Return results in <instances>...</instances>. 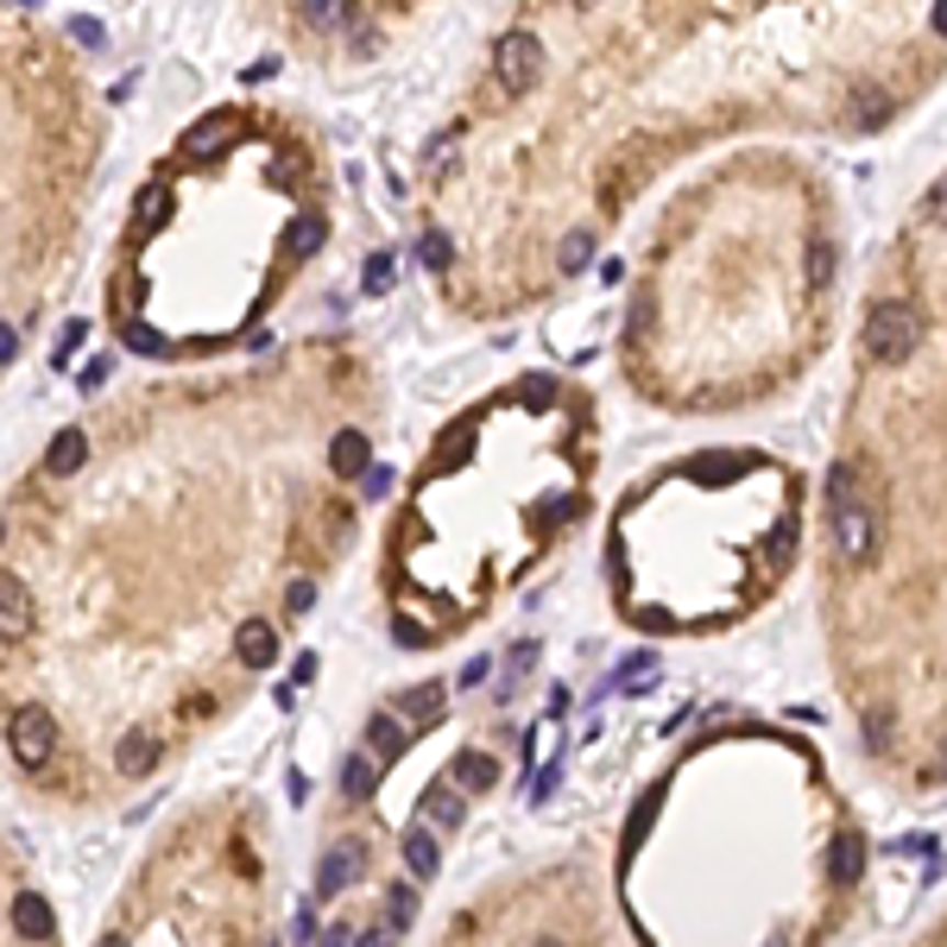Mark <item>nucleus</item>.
Returning <instances> with one entry per match:
<instances>
[{"mask_svg":"<svg viewBox=\"0 0 947 947\" xmlns=\"http://www.w3.org/2000/svg\"><path fill=\"white\" fill-rule=\"evenodd\" d=\"M834 266H841L834 240H827V234H815V240H809V291H827V284H834Z\"/></svg>","mask_w":947,"mask_h":947,"instance_id":"nucleus-21","label":"nucleus"},{"mask_svg":"<svg viewBox=\"0 0 947 947\" xmlns=\"http://www.w3.org/2000/svg\"><path fill=\"white\" fill-rule=\"evenodd\" d=\"M834 512V543H841L846 563H871V550H878V518L859 506V499H841V506H827Z\"/></svg>","mask_w":947,"mask_h":947,"instance_id":"nucleus-4","label":"nucleus"},{"mask_svg":"<svg viewBox=\"0 0 947 947\" xmlns=\"http://www.w3.org/2000/svg\"><path fill=\"white\" fill-rule=\"evenodd\" d=\"M928 20H935V32L947 38V0H935V13H928Z\"/></svg>","mask_w":947,"mask_h":947,"instance_id":"nucleus-41","label":"nucleus"},{"mask_svg":"<svg viewBox=\"0 0 947 947\" xmlns=\"http://www.w3.org/2000/svg\"><path fill=\"white\" fill-rule=\"evenodd\" d=\"M360 871H367V846H360V841H335L329 853H323V866H316V897H341Z\"/></svg>","mask_w":947,"mask_h":947,"instance_id":"nucleus-5","label":"nucleus"},{"mask_svg":"<svg viewBox=\"0 0 947 947\" xmlns=\"http://www.w3.org/2000/svg\"><path fill=\"white\" fill-rule=\"evenodd\" d=\"M405 866L417 871V878H436V871H442V846H436L430 827H410L405 834Z\"/></svg>","mask_w":947,"mask_h":947,"instance_id":"nucleus-14","label":"nucleus"},{"mask_svg":"<svg viewBox=\"0 0 947 947\" xmlns=\"http://www.w3.org/2000/svg\"><path fill=\"white\" fill-rule=\"evenodd\" d=\"M745 461H733V455H701V461H689V481H726V474H740Z\"/></svg>","mask_w":947,"mask_h":947,"instance_id":"nucleus-28","label":"nucleus"},{"mask_svg":"<svg viewBox=\"0 0 947 947\" xmlns=\"http://www.w3.org/2000/svg\"><path fill=\"white\" fill-rule=\"evenodd\" d=\"M82 461H89V436H82V430H57L52 449H45V474H77Z\"/></svg>","mask_w":947,"mask_h":947,"instance_id":"nucleus-12","label":"nucleus"},{"mask_svg":"<svg viewBox=\"0 0 947 947\" xmlns=\"http://www.w3.org/2000/svg\"><path fill=\"white\" fill-rule=\"evenodd\" d=\"M639 625H644V632H669L676 619H669V613H657V607H651V613H639Z\"/></svg>","mask_w":947,"mask_h":947,"instance_id":"nucleus-39","label":"nucleus"},{"mask_svg":"<svg viewBox=\"0 0 947 947\" xmlns=\"http://www.w3.org/2000/svg\"><path fill=\"white\" fill-rule=\"evenodd\" d=\"M323 234H329V228H323V215H297V222L284 228V259H309L316 247H323Z\"/></svg>","mask_w":947,"mask_h":947,"instance_id":"nucleus-18","label":"nucleus"},{"mask_svg":"<svg viewBox=\"0 0 947 947\" xmlns=\"http://www.w3.org/2000/svg\"><path fill=\"white\" fill-rule=\"evenodd\" d=\"M234 133H240V121H234V114H208V121H196V127L183 133L178 153L190 158V165H208V158H215V153H222V146L234 139Z\"/></svg>","mask_w":947,"mask_h":947,"instance_id":"nucleus-6","label":"nucleus"},{"mask_svg":"<svg viewBox=\"0 0 947 947\" xmlns=\"http://www.w3.org/2000/svg\"><path fill=\"white\" fill-rule=\"evenodd\" d=\"M442 683H424V689H405V714H417V720H436L442 714Z\"/></svg>","mask_w":947,"mask_h":947,"instance_id":"nucleus-26","label":"nucleus"},{"mask_svg":"<svg viewBox=\"0 0 947 947\" xmlns=\"http://www.w3.org/2000/svg\"><path fill=\"white\" fill-rule=\"evenodd\" d=\"M474 683H487V657H467V664H461V689H474Z\"/></svg>","mask_w":947,"mask_h":947,"instance_id":"nucleus-35","label":"nucleus"},{"mask_svg":"<svg viewBox=\"0 0 947 947\" xmlns=\"http://www.w3.org/2000/svg\"><path fill=\"white\" fill-rule=\"evenodd\" d=\"M398 644H410V651H424L430 639H424V625H410V619H398Z\"/></svg>","mask_w":947,"mask_h":947,"instance_id":"nucleus-36","label":"nucleus"},{"mask_svg":"<svg viewBox=\"0 0 947 947\" xmlns=\"http://www.w3.org/2000/svg\"><path fill=\"white\" fill-rule=\"evenodd\" d=\"M13 928H20L26 942H57V916H52V903L26 891L20 903H13Z\"/></svg>","mask_w":947,"mask_h":947,"instance_id":"nucleus-9","label":"nucleus"},{"mask_svg":"<svg viewBox=\"0 0 947 947\" xmlns=\"http://www.w3.org/2000/svg\"><path fill=\"white\" fill-rule=\"evenodd\" d=\"M417 815L430 821V827H461V815H467V802H461L449 783H430V790L417 796Z\"/></svg>","mask_w":947,"mask_h":947,"instance_id":"nucleus-10","label":"nucleus"},{"mask_svg":"<svg viewBox=\"0 0 947 947\" xmlns=\"http://www.w3.org/2000/svg\"><path fill=\"white\" fill-rule=\"evenodd\" d=\"M538 70H543L538 32H506V38L493 45V77H499V89H506V95H525V89L538 82Z\"/></svg>","mask_w":947,"mask_h":947,"instance_id":"nucleus-2","label":"nucleus"},{"mask_svg":"<svg viewBox=\"0 0 947 947\" xmlns=\"http://www.w3.org/2000/svg\"><path fill=\"white\" fill-rule=\"evenodd\" d=\"M417 259H424L430 272H449V259H455V247H449L442 234H424V240H417Z\"/></svg>","mask_w":947,"mask_h":947,"instance_id":"nucleus-29","label":"nucleus"},{"mask_svg":"<svg viewBox=\"0 0 947 947\" xmlns=\"http://www.w3.org/2000/svg\"><path fill=\"white\" fill-rule=\"evenodd\" d=\"M410 916H417V891H410V884H392V897H385V928H405Z\"/></svg>","mask_w":947,"mask_h":947,"instance_id":"nucleus-27","label":"nucleus"},{"mask_svg":"<svg viewBox=\"0 0 947 947\" xmlns=\"http://www.w3.org/2000/svg\"><path fill=\"white\" fill-rule=\"evenodd\" d=\"M234 651H240V664H247V669H272V664H279V632H272L266 619H247V625H240V639H234Z\"/></svg>","mask_w":947,"mask_h":947,"instance_id":"nucleus-7","label":"nucleus"},{"mask_svg":"<svg viewBox=\"0 0 947 947\" xmlns=\"http://www.w3.org/2000/svg\"><path fill=\"white\" fill-rule=\"evenodd\" d=\"M114 765L127 770V777H146V770L158 765V740H153V733H127L121 752H114Z\"/></svg>","mask_w":947,"mask_h":947,"instance_id":"nucleus-16","label":"nucleus"},{"mask_svg":"<svg viewBox=\"0 0 947 947\" xmlns=\"http://www.w3.org/2000/svg\"><path fill=\"white\" fill-rule=\"evenodd\" d=\"M373 790H380V765H373V758H348V765H341V796H348V802H367Z\"/></svg>","mask_w":947,"mask_h":947,"instance_id":"nucleus-19","label":"nucleus"},{"mask_svg":"<svg viewBox=\"0 0 947 947\" xmlns=\"http://www.w3.org/2000/svg\"><path fill=\"white\" fill-rule=\"evenodd\" d=\"M449 777H455V783H467V790H493V783H499V765H493L487 752H455Z\"/></svg>","mask_w":947,"mask_h":947,"instance_id":"nucleus-15","label":"nucleus"},{"mask_svg":"<svg viewBox=\"0 0 947 947\" xmlns=\"http://www.w3.org/2000/svg\"><path fill=\"white\" fill-rule=\"evenodd\" d=\"M7 745H13V758L26 770H38L57 745V720L45 714V708H20V714L7 720Z\"/></svg>","mask_w":947,"mask_h":947,"instance_id":"nucleus-3","label":"nucleus"},{"mask_svg":"<svg viewBox=\"0 0 947 947\" xmlns=\"http://www.w3.org/2000/svg\"><path fill=\"white\" fill-rule=\"evenodd\" d=\"M922 215H928L935 228H947V178L935 183V190H928V203H922Z\"/></svg>","mask_w":947,"mask_h":947,"instance_id":"nucleus-34","label":"nucleus"},{"mask_svg":"<svg viewBox=\"0 0 947 947\" xmlns=\"http://www.w3.org/2000/svg\"><path fill=\"white\" fill-rule=\"evenodd\" d=\"M556 266H563L568 279H575V272H588V266H594V234H588V228H575V234H568V240H563V253H556Z\"/></svg>","mask_w":947,"mask_h":947,"instance_id":"nucleus-23","label":"nucleus"},{"mask_svg":"<svg viewBox=\"0 0 947 947\" xmlns=\"http://www.w3.org/2000/svg\"><path fill=\"white\" fill-rule=\"evenodd\" d=\"M304 13L316 20V26H335V20H354V13H348V0H304Z\"/></svg>","mask_w":947,"mask_h":947,"instance_id":"nucleus-31","label":"nucleus"},{"mask_svg":"<svg viewBox=\"0 0 947 947\" xmlns=\"http://www.w3.org/2000/svg\"><path fill=\"white\" fill-rule=\"evenodd\" d=\"M0 607H7V613H0V632L20 639V632H26V588H20V575L0 582Z\"/></svg>","mask_w":947,"mask_h":947,"instance_id":"nucleus-20","label":"nucleus"},{"mask_svg":"<svg viewBox=\"0 0 947 947\" xmlns=\"http://www.w3.org/2000/svg\"><path fill=\"white\" fill-rule=\"evenodd\" d=\"M582 7H588V0H582Z\"/></svg>","mask_w":947,"mask_h":947,"instance_id":"nucleus-43","label":"nucleus"},{"mask_svg":"<svg viewBox=\"0 0 947 947\" xmlns=\"http://www.w3.org/2000/svg\"><path fill=\"white\" fill-rule=\"evenodd\" d=\"M392 279H398V259L373 253V259H367V272H360V291H367V297H380V291H392Z\"/></svg>","mask_w":947,"mask_h":947,"instance_id":"nucleus-25","label":"nucleus"},{"mask_svg":"<svg viewBox=\"0 0 947 947\" xmlns=\"http://www.w3.org/2000/svg\"><path fill=\"white\" fill-rule=\"evenodd\" d=\"M657 809H664V790H644L639 815L625 821V853H639V846H644V834H651V821H657Z\"/></svg>","mask_w":947,"mask_h":947,"instance_id":"nucleus-22","label":"nucleus"},{"mask_svg":"<svg viewBox=\"0 0 947 947\" xmlns=\"http://www.w3.org/2000/svg\"><path fill=\"white\" fill-rule=\"evenodd\" d=\"M922 341V316L916 304H903V297H884V304H871L866 316V354L878 360V367H897V360H910Z\"/></svg>","mask_w":947,"mask_h":947,"instance_id":"nucleus-1","label":"nucleus"},{"mask_svg":"<svg viewBox=\"0 0 947 947\" xmlns=\"http://www.w3.org/2000/svg\"><path fill=\"white\" fill-rule=\"evenodd\" d=\"M518 398H525L531 410H550V405H556V380H543V373H538V380L518 385Z\"/></svg>","mask_w":947,"mask_h":947,"instance_id":"nucleus-30","label":"nucleus"},{"mask_svg":"<svg viewBox=\"0 0 947 947\" xmlns=\"http://www.w3.org/2000/svg\"><path fill=\"white\" fill-rule=\"evenodd\" d=\"M329 467L341 474V481H360V474L373 467V442H367L360 430H341V436L329 442Z\"/></svg>","mask_w":947,"mask_h":947,"instance_id":"nucleus-8","label":"nucleus"},{"mask_svg":"<svg viewBox=\"0 0 947 947\" xmlns=\"http://www.w3.org/2000/svg\"><path fill=\"white\" fill-rule=\"evenodd\" d=\"M405 745L410 740H405V720H398V714H373V720H367V752H373L380 765H392Z\"/></svg>","mask_w":947,"mask_h":947,"instance_id":"nucleus-11","label":"nucleus"},{"mask_svg":"<svg viewBox=\"0 0 947 947\" xmlns=\"http://www.w3.org/2000/svg\"><path fill=\"white\" fill-rule=\"evenodd\" d=\"M0 360H7V367L20 360V329H7V335H0Z\"/></svg>","mask_w":947,"mask_h":947,"instance_id":"nucleus-40","label":"nucleus"},{"mask_svg":"<svg viewBox=\"0 0 947 947\" xmlns=\"http://www.w3.org/2000/svg\"><path fill=\"white\" fill-rule=\"evenodd\" d=\"M827 871H834V884H859V871H866V841L841 834V841L827 846Z\"/></svg>","mask_w":947,"mask_h":947,"instance_id":"nucleus-13","label":"nucleus"},{"mask_svg":"<svg viewBox=\"0 0 947 947\" xmlns=\"http://www.w3.org/2000/svg\"><path fill=\"white\" fill-rule=\"evenodd\" d=\"M884 121H891V95H884V89H871V82H866V89H853V127L871 133V127H884Z\"/></svg>","mask_w":947,"mask_h":947,"instance_id":"nucleus-17","label":"nucleus"},{"mask_svg":"<svg viewBox=\"0 0 947 947\" xmlns=\"http://www.w3.org/2000/svg\"><path fill=\"white\" fill-rule=\"evenodd\" d=\"M942 770H947V758H942Z\"/></svg>","mask_w":947,"mask_h":947,"instance_id":"nucleus-42","label":"nucleus"},{"mask_svg":"<svg viewBox=\"0 0 947 947\" xmlns=\"http://www.w3.org/2000/svg\"><path fill=\"white\" fill-rule=\"evenodd\" d=\"M765 550H770V563H790V556H796V525H790V518H783V525L770 531Z\"/></svg>","mask_w":947,"mask_h":947,"instance_id":"nucleus-32","label":"nucleus"},{"mask_svg":"<svg viewBox=\"0 0 947 947\" xmlns=\"http://www.w3.org/2000/svg\"><path fill=\"white\" fill-rule=\"evenodd\" d=\"M133 348H139V354H165V341H158L153 329H133Z\"/></svg>","mask_w":947,"mask_h":947,"instance_id":"nucleus-38","label":"nucleus"},{"mask_svg":"<svg viewBox=\"0 0 947 947\" xmlns=\"http://www.w3.org/2000/svg\"><path fill=\"white\" fill-rule=\"evenodd\" d=\"M556 770H563V765H543V770H538V783H531V802H543V796H550V783H556Z\"/></svg>","mask_w":947,"mask_h":947,"instance_id":"nucleus-37","label":"nucleus"},{"mask_svg":"<svg viewBox=\"0 0 947 947\" xmlns=\"http://www.w3.org/2000/svg\"><path fill=\"white\" fill-rule=\"evenodd\" d=\"M165 215H171V190H165V183H153V190L139 196V208H133V222H139V228L153 234L158 222H165Z\"/></svg>","mask_w":947,"mask_h":947,"instance_id":"nucleus-24","label":"nucleus"},{"mask_svg":"<svg viewBox=\"0 0 947 947\" xmlns=\"http://www.w3.org/2000/svg\"><path fill=\"white\" fill-rule=\"evenodd\" d=\"M360 493H367V499H385V493H392V467H367V474H360Z\"/></svg>","mask_w":947,"mask_h":947,"instance_id":"nucleus-33","label":"nucleus"}]
</instances>
